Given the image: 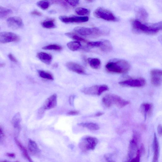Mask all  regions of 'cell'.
Masks as SVG:
<instances>
[{
    "instance_id": "74e56055",
    "label": "cell",
    "mask_w": 162,
    "mask_h": 162,
    "mask_svg": "<svg viewBox=\"0 0 162 162\" xmlns=\"http://www.w3.org/2000/svg\"><path fill=\"white\" fill-rule=\"evenodd\" d=\"M52 2L60 4L66 8H68V6L63 0H51Z\"/></svg>"
},
{
    "instance_id": "ffe728a7",
    "label": "cell",
    "mask_w": 162,
    "mask_h": 162,
    "mask_svg": "<svg viewBox=\"0 0 162 162\" xmlns=\"http://www.w3.org/2000/svg\"><path fill=\"white\" fill-rule=\"evenodd\" d=\"M78 125L80 127L86 128L91 130H97L99 129V125L93 123H81Z\"/></svg>"
},
{
    "instance_id": "ac0fdd59",
    "label": "cell",
    "mask_w": 162,
    "mask_h": 162,
    "mask_svg": "<svg viewBox=\"0 0 162 162\" xmlns=\"http://www.w3.org/2000/svg\"><path fill=\"white\" fill-rule=\"evenodd\" d=\"M88 63L90 67L93 69H98L101 66L100 60L97 58H89L87 59Z\"/></svg>"
},
{
    "instance_id": "f907efd6",
    "label": "cell",
    "mask_w": 162,
    "mask_h": 162,
    "mask_svg": "<svg viewBox=\"0 0 162 162\" xmlns=\"http://www.w3.org/2000/svg\"><path fill=\"white\" fill-rule=\"evenodd\" d=\"M5 65V64L4 63H2L1 65V67H4Z\"/></svg>"
},
{
    "instance_id": "9a60e30c",
    "label": "cell",
    "mask_w": 162,
    "mask_h": 162,
    "mask_svg": "<svg viewBox=\"0 0 162 162\" xmlns=\"http://www.w3.org/2000/svg\"><path fill=\"white\" fill-rule=\"evenodd\" d=\"M153 147L154 150L153 161V162H157L158 161L160 155L159 144L156 134L154 133L153 143Z\"/></svg>"
},
{
    "instance_id": "d6986e66",
    "label": "cell",
    "mask_w": 162,
    "mask_h": 162,
    "mask_svg": "<svg viewBox=\"0 0 162 162\" xmlns=\"http://www.w3.org/2000/svg\"><path fill=\"white\" fill-rule=\"evenodd\" d=\"M15 141L17 146L22 151L23 157L29 161H32L28 154L27 149L25 147L23 146L21 143L16 138H15Z\"/></svg>"
},
{
    "instance_id": "ab89813d",
    "label": "cell",
    "mask_w": 162,
    "mask_h": 162,
    "mask_svg": "<svg viewBox=\"0 0 162 162\" xmlns=\"http://www.w3.org/2000/svg\"><path fill=\"white\" fill-rule=\"evenodd\" d=\"M8 57L10 60L13 62L17 63V59L11 53H10L8 55Z\"/></svg>"
},
{
    "instance_id": "484cf974",
    "label": "cell",
    "mask_w": 162,
    "mask_h": 162,
    "mask_svg": "<svg viewBox=\"0 0 162 162\" xmlns=\"http://www.w3.org/2000/svg\"><path fill=\"white\" fill-rule=\"evenodd\" d=\"M21 121L20 115L19 113H17L14 117L12 119V123L15 129H20Z\"/></svg>"
},
{
    "instance_id": "5bb4252c",
    "label": "cell",
    "mask_w": 162,
    "mask_h": 162,
    "mask_svg": "<svg viewBox=\"0 0 162 162\" xmlns=\"http://www.w3.org/2000/svg\"><path fill=\"white\" fill-rule=\"evenodd\" d=\"M57 103V96L55 94L52 95L46 100L44 105L43 109L44 110H50L56 107Z\"/></svg>"
},
{
    "instance_id": "4fadbf2b",
    "label": "cell",
    "mask_w": 162,
    "mask_h": 162,
    "mask_svg": "<svg viewBox=\"0 0 162 162\" xmlns=\"http://www.w3.org/2000/svg\"><path fill=\"white\" fill-rule=\"evenodd\" d=\"M67 68L70 71L79 74L86 75L84 68L78 64L73 62H69L66 64Z\"/></svg>"
},
{
    "instance_id": "d590c367",
    "label": "cell",
    "mask_w": 162,
    "mask_h": 162,
    "mask_svg": "<svg viewBox=\"0 0 162 162\" xmlns=\"http://www.w3.org/2000/svg\"><path fill=\"white\" fill-rule=\"evenodd\" d=\"M150 25L158 31L162 30V21L154 23L149 24Z\"/></svg>"
},
{
    "instance_id": "681fc988",
    "label": "cell",
    "mask_w": 162,
    "mask_h": 162,
    "mask_svg": "<svg viewBox=\"0 0 162 162\" xmlns=\"http://www.w3.org/2000/svg\"><path fill=\"white\" fill-rule=\"evenodd\" d=\"M86 1L88 2H93V0H86Z\"/></svg>"
},
{
    "instance_id": "f6af8a7d",
    "label": "cell",
    "mask_w": 162,
    "mask_h": 162,
    "mask_svg": "<svg viewBox=\"0 0 162 162\" xmlns=\"http://www.w3.org/2000/svg\"><path fill=\"white\" fill-rule=\"evenodd\" d=\"M7 155L8 157L12 158H15L16 157L15 154L14 153H8Z\"/></svg>"
},
{
    "instance_id": "bcb514c9",
    "label": "cell",
    "mask_w": 162,
    "mask_h": 162,
    "mask_svg": "<svg viewBox=\"0 0 162 162\" xmlns=\"http://www.w3.org/2000/svg\"><path fill=\"white\" fill-rule=\"evenodd\" d=\"M104 113L102 112H99L96 113L94 115L95 117H99L104 115Z\"/></svg>"
},
{
    "instance_id": "4316f807",
    "label": "cell",
    "mask_w": 162,
    "mask_h": 162,
    "mask_svg": "<svg viewBox=\"0 0 162 162\" xmlns=\"http://www.w3.org/2000/svg\"><path fill=\"white\" fill-rule=\"evenodd\" d=\"M145 148L143 145H142L140 149L138 150L135 157L132 159L130 161L131 162H139L142 154L145 152Z\"/></svg>"
},
{
    "instance_id": "603a6c76",
    "label": "cell",
    "mask_w": 162,
    "mask_h": 162,
    "mask_svg": "<svg viewBox=\"0 0 162 162\" xmlns=\"http://www.w3.org/2000/svg\"><path fill=\"white\" fill-rule=\"evenodd\" d=\"M100 48L104 52H109L112 50V46L110 41L105 40L102 41V44Z\"/></svg>"
},
{
    "instance_id": "7a4b0ae2",
    "label": "cell",
    "mask_w": 162,
    "mask_h": 162,
    "mask_svg": "<svg viewBox=\"0 0 162 162\" xmlns=\"http://www.w3.org/2000/svg\"><path fill=\"white\" fill-rule=\"evenodd\" d=\"M131 23L132 30L136 34L143 33L153 35L157 34L159 32L157 29L151 27L149 24H143L139 20H132Z\"/></svg>"
},
{
    "instance_id": "836d02e7",
    "label": "cell",
    "mask_w": 162,
    "mask_h": 162,
    "mask_svg": "<svg viewBox=\"0 0 162 162\" xmlns=\"http://www.w3.org/2000/svg\"><path fill=\"white\" fill-rule=\"evenodd\" d=\"M75 12L77 14L82 16L88 15L90 13L89 10L86 8H76Z\"/></svg>"
},
{
    "instance_id": "7c38bea8",
    "label": "cell",
    "mask_w": 162,
    "mask_h": 162,
    "mask_svg": "<svg viewBox=\"0 0 162 162\" xmlns=\"http://www.w3.org/2000/svg\"><path fill=\"white\" fill-rule=\"evenodd\" d=\"M7 23L9 27L14 30L22 29L24 26L22 20L18 17H9L7 20Z\"/></svg>"
},
{
    "instance_id": "e0dca14e",
    "label": "cell",
    "mask_w": 162,
    "mask_h": 162,
    "mask_svg": "<svg viewBox=\"0 0 162 162\" xmlns=\"http://www.w3.org/2000/svg\"><path fill=\"white\" fill-rule=\"evenodd\" d=\"M37 57L41 61L47 65L50 64L52 60L51 55L43 52L38 53L37 55Z\"/></svg>"
},
{
    "instance_id": "ee69618b",
    "label": "cell",
    "mask_w": 162,
    "mask_h": 162,
    "mask_svg": "<svg viewBox=\"0 0 162 162\" xmlns=\"http://www.w3.org/2000/svg\"><path fill=\"white\" fill-rule=\"evenodd\" d=\"M5 135L3 130L1 127V142L4 141L5 138Z\"/></svg>"
},
{
    "instance_id": "d4e9b609",
    "label": "cell",
    "mask_w": 162,
    "mask_h": 162,
    "mask_svg": "<svg viewBox=\"0 0 162 162\" xmlns=\"http://www.w3.org/2000/svg\"><path fill=\"white\" fill-rule=\"evenodd\" d=\"M65 35L68 37L78 41H82L86 43H87L88 42L87 40L79 36L78 35L74 32H68L66 33Z\"/></svg>"
},
{
    "instance_id": "9c48e42d",
    "label": "cell",
    "mask_w": 162,
    "mask_h": 162,
    "mask_svg": "<svg viewBox=\"0 0 162 162\" xmlns=\"http://www.w3.org/2000/svg\"><path fill=\"white\" fill-rule=\"evenodd\" d=\"M146 83L145 80L142 78L129 79L119 82V84L122 86L134 87H142L146 84Z\"/></svg>"
},
{
    "instance_id": "cb8c5ba5",
    "label": "cell",
    "mask_w": 162,
    "mask_h": 162,
    "mask_svg": "<svg viewBox=\"0 0 162 162\" xmlns=\"http://www.w3.org/2000/svg\"><path fill=\"white\" fill-rule=\"evenodd\" d=\"M151 81L154 86L157 87L160 86L162 83V76L157 75L151 76Z\"/></svg>"
},
{
    "instance_id": "b9f144b4",
    "label": "cell",
    "mask_w": 162,
    "mask_h": 162,
    "mask_svg": "<svg viewBox=\"0 0 162 162\" xmlns=\"http://www.w3.org/2000/svg\"><path fill=\"white\" fill-rule=\"evenodd\" d=\"M31 14L32 15L34 16H41V14L40 12L39 11L36 10H35L33 11H32Z\"/></svg>"
},
{
    "instance_id": "f1b7e54d",
    "label": "cell",
    "mask_w": 162,
    "mask_h": 162,
    "mask_svg": "<svg viewBox=\"0 0 162 162\" xmlns=\"http://www.w3.org/2000/svg\"><path fill=\"white\" fill-rule=\"evenodd\" d=\"M41 25L44 28L47 29L54 28L56 27L54 21L53 20H45L41 23Z\"/></svg>"
},
{
    "instance_id": "ba28073f",
    "label": "cell",
    "mask_w": 162,
    "mask_h": 162,
    "mask_svg": "<svg viewBox=\"0 0 162 162\" xmlns=\"http://www.w3.org/2000/svg\"><path fill=\"white\" fill-rule=\"evenodd\" d=\"M139 134L134 132L133 138L130 141L128 154V160H130L134 158L138 151V142L139 140Z\"/></svg>"
},
{
    "instance_id": "5b68a950",
    "label": "cell",
    "mask_w": 162,
    "mask_h": 162,
    "mask_svg": "<svg viewBox=\"0 0 162 162\" xmlns=\"http://www.w3.org/2000/svg\"><path fill=\"white\" fill-rule=\"evenodd\" d=\"M98 143V140L95 137L87 136L83 138L80 142L79 147L83 151H93Z\"/></svg>"
},
{
    "instance_id": "2e32d148",
    "label": "cell",
    "mask_w": 162,
    "mask_h": 162,
    "mask_svg": "<svg viewBox=\"0 0 162 162\" xmlns=\"http://www.w3.org/2000/svg\"><path fill=\"white\" fill-rule=\"evenodd\" d=\"M28 147L29 152L32 155H38L41 152L36 143L31 139L29 141Z\"/></svg>"
},
{
    "instance_id": "30bf717a",
    "label": "cell",
    "mask_w": 162,
    "mask_h": 162,
    "mask_svg": "<svg viewBox=\"0 0 162 162\" xmlns=\"http://www.w3.org/2000/svg\"><path fill=\"white\" fill-rule=\"evenodd\" d=\"M20 40L19 36L11 32H4L0 33V42L5 44L14 42L19 41Z\"/></svg>"
},
{
    "instance_id": "f35d334b",
    "label": "cell",
    "mask_w": 162,
    "mask_h": 162,
    "mask_svg": "<svg viewBox=\"0 0 162 162\" xmlns=\"http://www.w3.org/2000/svg\"><path fill=\"white\" fill-rule=\"evenodd\" d=\"M64 1L73 7L77 6L79 4L80 2V0H64Z\"/></svg>"
},
{
    "instance_id": "f546056e",
    "label": "cell",
    "mask_w": 162,
    "mask_h": 162,
    "mask_svg": "<svg viewBox=\"0 0 162 162\" xmlns=\"http://www.w3.org/2000/svg\"><path fill=\"white\" fill-rule=\"evenodd\" d=\"M12 13V11L10 9L2 6L0 7V18L1 19H4Z\"/></svg>"
},
{
    "instance_id": "d6a6232c",
    "label": "cell",
    "mask_w": 162,
    "mask_h": 162,
    "mask_svg": "<svg viewBox=\"0 0 162 162\" xmlns=\"http://www.w3.org/2000/svg\"><path fill=\"white\" fill-rule=\"evenodd\" d=\"M38 6L43 10H46L49 8L50 2L47 0H41L37 3Z\"/></svg>"
},
{
    "instance_id": "8fae6325",
    "label": "cell",
    "mask_w": 162,
    "mask_h": 162,
    "mask_svg": "<svg viewBox=\"0 0 162 162\" xmlns=\"http://www.w3.org/2000/svg\"><path fill=\"white\" fill-rule=\"evenodd\" d=\"M59 19L65 23H81L88 21L89 18L87 16H60Z\"/></svg>"
},
{
    "instance_id": "8d00e7d4",
    "label": "cell",
    "mask_w": 162,
    "mask_h": 162,
    "mask_svg": "<svg viewBox=\"0 0 162 162\" xmlns=\"http://www.w3.org/2000/svg\"><path fill=\"white\" fill-rule=\"evenodd\" d=\"M151 76L157 75L162 76V70L158 69H153L150 72Z\"/></svg>"
},
{
    "instance_id": "83f0119b",
    "label": "cell",
    "mask_w": 162,
    "mask_h": 162,
    "mask_svg": "<svg viewBox=\"0 0 162 162\" xmlns=\"http://www.w3.org/2000/svg\"><path fill=\"white\" fill-rule=\"evenodd\" d=\"M137 16L139 18L143 21L146 20L148 17L146 11L144 8H140L137 11Z\"/></svg>"
},
{
    "instance_id": "52a82bcc",
    "label": "cell",
    "mask_w": 162,
    "mask_h": 162,
    "mask_svg": "<svg viewBox=\"0 0 162 162\" xmlns=\"http://www.w3.org/2000/svg\"><path fill=\"white\" fill-rule=\"evenodd\" d=\"M109 89V87L106 85H94L84 88L82 92L86 95L100 96Z\"/></svg>"
},
{
    "instance_id": "7bdbcfd3",
    "label": "cell",
    "mask_w": 162,
    "mask_h": 162,
    "mask_svg": "<svg viewBox=\"0 0 162 162\" xmlns=\"http://www.w3.org/2000/svg\"><path fill=\"white\" fill-rule=\"evenodd\" d=\"M157 132L159 135L162 136V125L159 124L157 127Z\"/></svg>"
},
{
    "instance_id": "6da1fadb",
    "label": "cell",
    "mask_w": 162,
    "mask_h": 162,
    "mask_svg": "<svg viewBox=\"0 0 162 162\" xmlns=\"http://www.w3.org/2000/svg\"><path fill=\"white\" fill-rule=\"evenodd\" d=\"M105 68L108 72L111 73L124 74L129 71L130 65L127 61L121 60L107 63L105 66Z\"/></svg>"
},
{
    "instance_id": "4dcf8cb0",
    "label": "cell",
    "mask_w": 162,
    "mask_h": 162,
    "mask_svg": "<svg viewBox=\"0 0 162 162\" xmlns=\"http://www.w3.org/2000/svg\"><path fill=\"white\" fill-rule=\"evenodd\" d=\"M38 72L39 75L41 78L50 80H53V77L50 73L43 70H39Z\"/></svg>"
},
{
    "instance_id": "e575fe53",
    "label": "cell",
    "mask_w": 162,
    "mask_h": 162,
    "mask_svg": "<svg viewBox=\"0 0 162 162\" xmlns=\"http://www.w3.org/2000/svg\"><path fill=\"white\" fill-rule=\"evenodd\" d=\"M102 44V41H90L87 43L88 47H100Z\"/></svg>"
},
{
    "instance_id": "7dc6e473",
    "label": "cell",
    "mask_w": 162,
    "mask_h": 162,
    "mask_svg": "<svg viewBox=\"0 0 162 162\" xmlns=\"http://www.w3.org/2000/svg\"><path fill=\"white\" fill-rule=\"evenodd\" d=\"M73 97H71L69 99V103L70 104H72L73 102Z\"/></svg>"
},
{
    "instance_id": "277c9868",
    "label": "cell",
    "mask_w": 162,
    "mask_h": 162,
    "mask_svg": "<svg viewBox=\"0 0 162 162\" xmlns=\"http://www.w3.org/2000/svg\"><path fill=\"white\" fill-rule=\"evenodd\" d=\"M74 30L75 33L82 36L90 38L99 37L106 33L105 31L96 27H77L75 28Z\"/></svg>"
},
{
    "instance_id": "8992f818",
    "label": "cell",
    "mask_w": 162,
    "mask_h": 162,
    "mask_svg": "<svg viewBox=\"0 0 162 162\" xmlns=\"http://www.w3.org/2000/svg\"><path fill=\"white\" fill-rule=\"evenodd\" d=\"M96 17L109 21H116L117 18L112 12L104 8L99 7L96 9L93 12Z\"/></svg>"
},
{
    "instance_id": "1f68e13d",
    "label": "cell",
    "mask_w": 162,
    "mask_h": 162,
    "mask_svg": "<svg viewBox=\"0 0 162 162\" xmlns=\"http://www.w3.org/2000/svg\"><path fill=\"white\" fill-rule=\"evenodd\" d=\"M44 50H54L56 51H60L63 49L62 47L57 44H50L44 46L42 48Z\"/></svg>"
},
{
    "instance_id": "44dd1931",
    "label": "cell",
    "mask_w": 162,
    "mask_h": 162,
    "mask_svg": "<svg viewBox=\"0 0 162 162\" xmlns=\"http://www.w3.org/2000/svg\"><path fill=\"white\" fill-rule=\"evenodd\" d=\"M153 105L152 104L146 103L142 105V108L145 114V117L150 116L151 115L153 110Z\"/></svg>"
},
{
    "instance_id": "7402d4cb",
    "label": "cell",
    "mask_w": 162,
    "mask_h": 162,
    "mask_svg": "<svg viewBox=\"0 0 162 162\" xmlns=\"http://www.w3.org/2000/svg\"><path fill=\"white\" fill-rule=\"evenodd\" d=\"M67 46L71 50L75 51L79 50L81 47V45L79 41H71L68 43Z\"/></svg>"
},
{
    "instance_id": "60d3db41",
    "label": "cell",
    "mask_w": 162,
    "mask_h": 162,
    "mask_svg": "<svg viewBox=\"0 0 162 162\" xmlns=\"http://www.w3.org/2000/svg\"><path fill=\"white\" fill-rule=\"evenodd\" d=\"M79 113V112L77 111H72L67 113V115H69L74 116L77 115Z\"/></svg>"
},
{
    "instance_id": "3957f363",
    "label": "cell",
    "mask_w": 162,
    "mask_h": 162,
    "mask_svg": "<svg viewBox=\"0 0 162 162\" xmlns=\"http://www.w3.org/2000/svg\"><path fill=\"white\" fill-rule=\"evenodd\" d=\"M102 102L107 108H109L115 105L119 109H121L130 103L129 101L123 99L117 95L112 94L105 95L102 99Z\"/></svg>"
},
{
    "instance_id": "c3c4849f",
    "label": "cell",
    "mask_w": 162,
    "mask_h": 162,
    "mask_svg": "<svg viewBox=\"0 0 162 162\" xmlns=\"http://www.w3.org/2000/svg\"><path fill=\"white\" fill-rule=\"evenodd\" d=\"M158 40L162 45V35H160L158 38Z\"/></svg>"
}]
</instances>
